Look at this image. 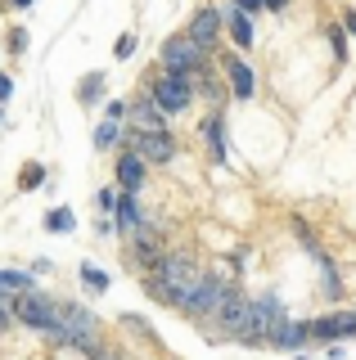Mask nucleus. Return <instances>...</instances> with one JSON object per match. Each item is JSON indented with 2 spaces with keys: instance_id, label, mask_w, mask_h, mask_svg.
<instances>
[{
  "instance_id": "obj_1",
  "label": "nucleus",
  "mask_w": 356,
  "mask_h": 360,
  "mask_svg": "<svg viewBox=\"0 0 356 360\" xmlns=\"http://www.w3.org/2000/svg\"><path fill=\"white\" fill-rule=\"evenodd\" d=\"M14 315L27 324V329H37V333H50V329H59V315L63 307L54 297H46V292H37V288H23L14 297Z\"/></svg>"
},
{
  "instance_id": "obj_16",
  "label": "nucleus",
  "mask_w": 356,
  "mask_h": 360,
  "mask_svg": "<svg viewBox=\"0 0 356 360\" xmlns=\"http://www.w3.org/2000/svg\"><path fill=\"white\" fill-rule=\"evenodd\" d=\"M32 288V275H23V270H0V292H23Z\"/></svg>"
},
{
  "instance_id": "obj_31",
  "label": "nucleus",
  "mask_w": 356,
  "mask_h": 360,
  "mask_svg": "<svg viewBox=\"0 0 356 360\" xmlns=\"http://www.w3.org/2000/svg\"><path fill=\"white\" fill-rule=\"evenodd\" d=\"M9 90H14V86H9V77H0V99H9Z\"/></svg>"
},
{
  "instance_id": "obj_30",
  "label": "nucleus",
  "mask_w": 356,
  "mask_h": 360,
  "mask_svg": "<svg viewBox=\"0 0 356 360\" xmlns=\"http://www.w3.org/2000/svg\"><path fill=\"white\" fill-rule=\"evenodd\" d=\"M343 27H348L352 37H356V9H348V18H343Z\"/></svg>"
},
{
  "instance_id": "obj_17",
  "label": "nucleus",
  "mask_w": 356,
  "mask_h": 360,
  "mask_svg": "<svg viewBox=\"0 0 356 360\" xmlns=\"http://www.w3.org/2000/svg\"><path fill=\"white\" fill-rule=\"evenodd\" d=\"M72 225H77V221H72V212H68V207L46 212V230H50V234H63V230H72Z\"/></svg>"
},
{
  "instance_id": "obj_33",
  "label": "nucleus",
  "mask_w": 356,
  "mask_h": 360,
  "mask_svg": "<svg viewBox=\"0 0 356 360\" xmlns=\"http://www.w3.org/2000/svg\"><path fill=\"white\" fill-rule=\"evenodd\" d=\"M9 5H14V9H27V5H32V0H9Z\"/></svg>"
},
{
  "instance_id": "obj_3",
  "label": "nucleus",
  "mask_w": 356,
  "mask_h": 360,
  "mask_svg": "<svg viewBox=\"0 0 356 360\" xmlns=\"http://www.w3.org/2000/svg\"><path fill=\"white\" fill-rule=\"evenodd\" d=\"M226 297V284L212 275H198L190 292H185V302H181V311L185 315H194V320H212V311H217V302Z\"/></svg>"
},
{
  "instance_id": "obj_25",
  "label": "nucleus",
  "mask_w": 356,
  "mask_h": 360,
  "mask_svg": "<svg viewBox=\"0 0 356 360\" xmlns=\"http://www.w3.org/2000/svg\"><path fill=\"white\" fill-rule=\"evenodd\" d=\"M9 315H14V297H9V292H0V329L9 324Z\"/></svg>"
},
{
  "instance_id": "obj_10",
  "label": "nucleus",
  "mask_w": 356,
  "mask_h": 360,
  "mask_svg": "<svg viewBox=\"0 0 356 360\" xmlns=\"http://www.w3.org/2000/svg\"><path fill=\"white\" fill-rule=\"evenodd\" d=\"M307 342H311V329L298 324V320H284V324L271 329V347H280V352H303Z\"/></svg>"
},
{
  "instance_id": "obj_19",
  "label": "nucleus",
  "mask_w": 356,
  "mask_h": 360,
  "mask_svg": "<svg viewBox=\"0 0 356 360\" xmlns=\"http://www.w3.org/2000/svg\"><path fill=\"white\" fill-rule=\"evenodd\" d=\"M18 185H23V189H37V185H46V167H41V162H27L23 172H18Z\"/></svg>"
},
{
  "instance_id": "obj_34",
  "label": "nucleus",
  "mask_w": 356,
  "mask_h": 360,
  "mask_svg": "<svg viewBox=\"0 0 356 360\" xmlns=\"http://www.w3.org/2000/svg\"><path fill=\"white\" fill-rule=\"evenodd\" d=\"M293 360H311V356H303V352H298V356H293Z\"/></svg>"
},
{
  "instance_id": "obj_7",
  "label": "nucleus",
  "mask_w": 356,
  "mask_h": 360,
  "mask_svg": "<svg viewBox=\"0 0 356 360\" xmlns=\"http://www.w3.org/2000/svg\"><path fill=\"white\" fill-rule=\"evenodd\" d=\"M131 140H136V153L144 158V162H172L176 158V144H172L167 131H136Z\"/></svg>"
},
{
  "instance_id": "obj_2",
  "label": "nucleus",
  "mask_w": 356,
  "mask_h": 360,
  "mask_svg": "<svg viewBox=\"0 0 356 360\" xmlns=\"http://www.w3.org/2000/svg\"><path fill=\"white\" fill-rule=\"evenodd\" d=\"M149 99L158 104L163 117H181V112L190 108V99H194V77H185V72H163L158 82L149 86Z\"/></svg>"
},
{
  "instance_id": "obj_18",
  "label": "nucleus",
  "mask_w": 356,
  "mask_h": 360,
  "mask_svg": "<svg viewBox=\"0 0 356 360\" xmlns=\"http://www.w3.org/2000/svg\"><path fill=\"white\" fill-rule=\"evenodd\" d=\"M99 90H104V72H91L82 86H77V95H82V104H95V99H99Z\"/></svg>"
},
{
  "instance_id": "obj_9",
  "label": "nucleus",
  "mask_w": 356,
  "mask_h": 360,
  "mask_svg": "<svg viewBox=\"0 0 356 360\" xmlns=\"http://www.w3.org/2000/svg\"><path fill=\"white\" fill-rule=\"evenodd\" d=\"M144 176H149V162L136 153V149H127L117 158V185H122V194H136V189L144 185Z\"/></svg>"
},
{
  "instance_id": "obj_12",
  "label": "nucleus",
  "mask_w": 356,
  "mask_h": 360,
  "mask_svg": "<svg viewBox=\"0 0 356 360\" xmlns=\"http://www.w3.org/2000/svg\"><path fill=\"white\" fill-rule=\"evenodd\" d=\"M221 22L230 27V41H235V45H243V50L253 45V14H243V9L230 5L226 14H221Z\"/></svg>"
},
{
  "instance_id": "obj_15",
  "label": "nucleus",
  "mask_w": 356,
  "mask_h": 360,
  "mask_svg": "<svg viewBox=\"0 0 356 360\" xmlns=\"http://www.w3.org/2000/svg\"><path fill=\"white\" fill-rule=\"evenodd\" d=\"M117 230H127L131 234V225L140 221V202H136V194H117Z\"/></svg>"
},
{
  "instance_id": "obj_22",
  "label": "nucleus",
  "mask_w": 356,
  "mask_h": 360,
  "mask_svg": "<svg viewBox=\"0 0 356 360\" xmlns=\"http://www.w3.org/2000/svg\"><path fill=\"white\" fill-rule=\"evenodd\" d=\"M95 207L99 212H113L117 207V194H113V189H99V194H95Z\"/></svg>"
},
{
  "instance_id": "obj_27",
  "label": "nucleus",
  "mask_w": 356,
  "mask_h": 360,
  "mask_svg": "<svg viewBox=\"0 0 356 360\" xmlns=\"http://www.w3.org/2000/svg\"><path fill=\"white\" fill-rule=\"evenodd\" d=\"M131 54H136V37H122L117 41V59H131Z\"/></svg>"
},
{
  "instance_id": "obj_11",
  "label": "nucleus",
  "mask_w": 356,
  "mask_h": 360,
  "mask_svg": "<svg viewBox=\"0 0 356 360\" xmlns=\"http://www.w3.org/2000/svg\"><path fill=\"white\" fill-rule=\"evenodd\" d=\"M226 72H230V90H235L239 99H248L253 90H258V77H253V68L243 63V59H235V54L226 59Z\"/></svg>"
},
{
  "instance_id": "obj_32",
  "label": "nucleus",
  "mask_w": 356,
  "mask_h": 360,
  "mask_svg": "<svg viewBox=\"0 0 356 360\" xmlns=\"http://www.w3.org/2000/svg\"><path fill=\"white\" fill-rule=\"evenodd\" d=\"M288 0H262V9H284Z\"/></svg>"
},
{
  "instance_id": "obj_4",
  "label": "nucleus",
  "mask_w": 356,
  "mask_h": 360,
  "mask_svg": "<svg viewBox=\"0 0 356 360\" xmlns=\"http://www.w3.org/2000/svg\"><path fill=\"white\" fill-rule=\"evenodd\" d=\"M163 63H167V72L194 77V72H203V50H198L190 37H172L163 45Z\"/></svg>"
},
{
  "instance_id": "obj_6",
  "label": "nucleus",
  "mask_w": 356,
  "mask_h": 360,
  "mask_svg": "<svg viewBox=\"0 0 356 360\" xmlns=\"http://www.w3.org/2000/svg\"><path fill=\"white\" fill-rule=\"evenodd\" d=\"M316 342H338V338H356V311H338V315H320L307 324Z\"/></svg>"
},
{
  "instance_id": "obj_8",
  "label": "nucleus",
  "mask_w": 356,
  "mask_h": 360,
  "mask_svg": "<svg viewBox=\"0 0 356 360\" xmlns=\"http://www.w3.org/2000/svg\"><path fill=\"white\" fill-rule=\"evenodd\" d=\"M221 27H226V22H221V9L203 5V9H198V14L190 18V32H185V37H190V41L198 45V50H208V45H217Z\"/></svg>"
},
{
  "instance_id": "obj_21",
  "label": "nucleus",
  "mask_w": 356,
  "mask_h": 360,
  "mask_svg": "<svg viewBox=\"0 0 356 360\" xmlns=\"http://www.w3.org/2000/svg\"><path fill=\"white\" fill-rule=\"evenodd\" d=\"M82 284H91L95 292H104V288H108V275H104L99 266H82Z\"/></svg>"
},
{
  "instance_id": "obj_23",
  "label": "nucleus",
  "mask_w": 356,
  "mask_h": 360,
  "mask_svg": "<svg viewBox=\"0 0 356 360\" xmlns=\"http://www.w3.org/2000/svg\"><path fill=\"white\" fill-rule=\"evenodd\" d=\"M329 45H333V54H348V37H343V27H329Z\"/></svg>"
},
{
  "instance_id": "obj_28",
  "label": "nucleus",
  "mask_w": 356,
  "mask_h": 360,
  "mask_svg": "<svg viewBox=\"0 0 356 360\" xmlns=\"http://www.w3.org/2000/svg\"><path fill=\"white\" fill-rule=\"evenodd\" d=\"M235 9H243V14H253V9H262V0H230Z\"/></svg>"
},
{
  "instance_id": "obj_29",
  "label": "nucleus",
  "mask_w": 356,
  "mask_h": 360,
  "mask_svg": "<svg viewBox=\"0 0 356 360\" xmlns=\"http://www.w3.org/2000/svg\"><path fill=\"white\" fill-rule=\"evenodd\" d=\"M122 112H127V104H122V99H113V104H108V122H117Z\"/></svg>"
},
{
  "instance_id": "obj_20",
  "label": "nucleus",
  "mask_w": 356,
  "mask_h": 360,
  "mask_svg": "<svg viewBox=\"0 0 356 360\" xmlns=\"http://www.w3.org/2000/svg\"><path fill=\"white\" fill-rule=\"evenodd\" d=\"M108 144H117V122H99L95 127V149H108Z\"/></svg>"
},
{
  "instance_id": "obj_26",
  "label": "nucleus",
  "mask_w": 356,
  "mask_h": 360,
  "mask_svg": "<svg viewBox=\"0 0 356 360\" xmlns=\"http://www.w3.org/2000/svg\"><path fill=\"white\" fill-rule=\"evenodd\" d=\"M23 45H27V32H23V27H14V32H9V50L23 54Z\"/></svg>"
},
{
  "instance_id": "obj_14",
  "label": "nucleus",
  "mask_w": 356,
  "mask_h": 360,
  "mask_svg": "<svg viewBox=\"0 0 356 360\" xmlns=\"http://www.w3.org/2000/svg\"><path fill=\"white\" fill-rule=\"evenodd\" d=\"M203 140H208V153H212V162H226V131H221V112L203 122Z\"/></svg>"
},
{
  "instance_id": "obj_24",
  "label": "nucleus",
  "mask_w": 356,
  "mask_h": 360,
  "mask_svg": "<svg viewBox=\"0 0 356 360\" xmlns=\"http://www.w3.org/2000/svg\"><path fill=\"white\" fill-rule=\"evenodd\" d=\"M122 324H127L131 333H140V338H153V329H149V324L140 320V315H127V320H122Z\"/></svg>"
},
{
  "instance_id": "obj_13",
  "label": "nucleus",
  "mask_w": 356,
  "mask_h": 360,
  "mask_svg": "<svg viewBox=\"0 0 356 360\" xmlns=\"http://www.w3.org/2000/svg\"><path fill=\"white\" fill-rule=\"evenodd\" d=\"M131 112H136V131H163V112L149 95H140L136 104H131Z\"/></svg>"
},
{
  "instance_id": "obj_5",
  "label": "nucleus",
  "mask_w": 356,
  "mask_h": 360,
  "mask_svg": "<svg viewBox=\"0 0 356 360\" xmlns=\"http://www.w3.org/2000/svg\"><path fill=\"white\" fill-rule=\"evenodd\" d=\"M243 311H248V292L243 288H235V284H226V297L217 302V311H212V320L226 329L230 338L239 333V324H243Z\"/></svg>"
}]
</instances>
